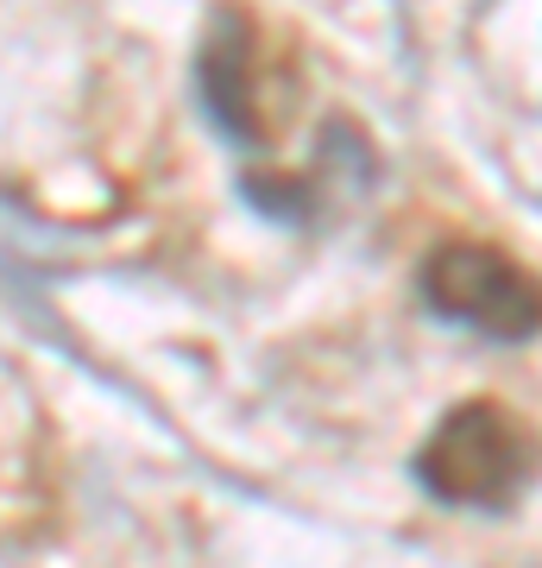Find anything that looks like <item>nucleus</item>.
I'll use <instances>...</instances> for the list:
<instances>
[{
    "label": "nucleus",
    "instance_id": "nucleus-3",
    "mask_svg": "<svg viewBox=\"0 0 542 568\" xmlns=\"http://www.w3.org/2000/svg\"><path fill=\"white\" fill-rule=\"evenodd\" d=\"M253 51H259V39H253V26H246L241 13H222L215 32H208V44H202V102H208L215 126H222L227 140H241V145L265 140Z\"/></svg>",
    "mask_w": 542,
    "mask_h": 568
},
{
    "label": "nucleus",
    "instance_id": "nucleus-2",
    "mask_svg": "<svg viewBox=\"0 0 542 568\" xmlns=\"http://www.w3.org/2000/svg\"><path fill=\"white\" fill-rule=\"evenodd\" d=\"M417 291L436 316L480 328L492 342H530L542 328V278L523 260H511V253H499L485 241L429 246Z\"/></svg>",
    "mask_w": 542,
    "mask_h": 568
},
{
    "label": "nucleus",
    "instance_id": "nucleus-1",
    "mask_svg": "<svg viewBox=\"0 0 542 568\" xmlns=\"http://www.w3.org/2000/svg\"><path fill=\"white\" fill-rule=\"evenodd\" d=\"M536 474V443L530 429L492 398H467L429 429V443L417 448V480L429 499L467 511H499L511 506Z\"/></svg>",
    "mask_w": 542,
    "mask_h": 568
}]
</instances>
